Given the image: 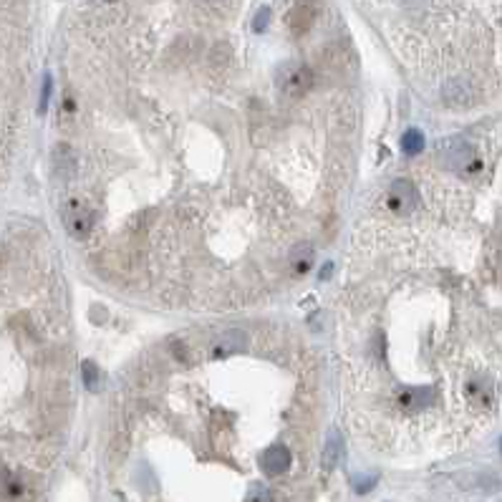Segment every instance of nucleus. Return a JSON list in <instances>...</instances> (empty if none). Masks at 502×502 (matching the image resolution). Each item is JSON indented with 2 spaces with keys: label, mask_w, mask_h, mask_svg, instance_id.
Here are the masks:
<instances>
[{
  "label": "nucleus",
  "mask_w": 502,
  "mask_h": 502,
  "mask_svg": "<svg viewBox=\"0 0 502 502\" xmlns=\"http://www.w3.org/2000/svg\"><path fill=\"white\" fill-rule=\"evenodd\" d=\"M344 460V439H341L339 432H331L326 439V447H323V470H336Z\"/></svg>",
  "instance_id": "obj_10"
},
{
  "label": "nucleus",
  "mask_w": 502,
  "mask_h": 502,
  "mask_svg": "<svg viewBox=\"0 0 502 502\" xmlns=\"http://www.w3.org/2000/svg\"><path fill=\"white\" fill-rule=\"evenodd\" d=\"M313 245L310 242H298L296 248L291 250V270L296 275H306L313 265Z\"/></svg>",
  "instance_id": "obj_11"
},
{
  "label": "nucleus",
  "mask_w": 502,
  "mask_h": 502,
  "mask_svg": "<svg viewBox=\"0 0 502 502\" xmlns=\"http://www.w3.org/2000/svg\"><path fill=\"white\" fill-rule=\"evenodd\" d=\"M315 84V73L310 71L306 63L301 61H288L283 66L278 68L275 73V86L283 91L285 96H303V94H308Z\"/></svg>",
  "instance_id": "obj_1"
},
{
  "label": "nucleus",
  "mask_w": 502,
  "mask_h": 502,
  "mask_svg": "<svg viewBox=\"0 0 502 502\" xmlns=\"http://www.w3.org/2000/svg\"><path fill=\"white\" fill-rule=\"evenodd\" d=\"M401 149H404L409 157L419 154V151L424 149V134L419 132V129H409V132L401 137Z\"/></svg>",
  "instance_id": "obj_14"
},
{
  "label": "nucleus",
  "mask_w": 502,
  "mask_h": 502,
  "mask_svg": "<svg viewBox=\"0 0 502 502\" xmlns=\"http://www.w3.org/2000/svg\"><path fill=\"white\" fill-rule=\"evenodd\" d=\"M437 154L442 159V164L452 172H472L477 164V154H475L472 144L465 142L462 137H452V139H442L437 144Z\"/></svg>",
  "instance_id": "obj_2"
},
{
  "label": "nucleus",
  "mask_w": 502,
  "mask_h": 502,
  "mask_svg": "<svg viewBox=\"0 0 502 502\" xmlns=\"http://www.w3.org/2000/svg\"><path fill=\"white\" fill-rule=\"evenodd\" d=\"M374 484H376V477H356L353 479V490H356L358 495H366Z\"/></svg>",
  "instance_id": "obj_18"
},
{
  "label": "nucleus",
  "mask_w": 502,
  "mask_h": 502,
  "mask_svg": "<svg viewBox=\"0 0 502 502\" xmlns=\"http://www.w3.org/2000/svg\"><path fill=\"white\" fill-rule=\"evenodd\" d=\"M331 270H333V265H331V263H326V265H323V268H321V278H323V280H326V278H328V275H331Z\"/></svg>",
  "instance_id": "obj_20"
},
{
  "label": "nucleus",
  "mask_w": 502,
  "mask_h": 502,
  "mask_svg": "<svg viewBox=\"0 0 502 502\" xmlns=\"http://www.w3.org/2000/svg\"><path fill=\"white\" fill-rule=\"evenodd\" d=\"M61 220L68 235L76 240H86L94 230V212L84 200H68L61 207Z\"/></svg>",
  "instance_id": "obj_3"
},
{
  "label": "nucleus",
  "mask_w": 502,
  "mask_h": 502,
  "mask_svg": "<svg viewBox=\"0 0 502 502\" xmlns=\"http://www.w3.org/2000/svg\"><path fill=\"white\" fill-rule=\"evenodd\" d=\"M248 333L242 328H230V331H222L218 339L212 341L210 353L215 358H227V356H237V353L248 351Z\"/></svg>",
  "instance_id": "obj_5"
},
{
  "label": "nucleus",
  "mask_w": 502,
  "mask_h": 502,
  "mask_svg": "<svg viewBox=\"0 0 502 502\" xmlns=\"http://www.w3.org/2000/svg\"><path fill=\"white\" fill-rule=\"evenodd\" d=\"M315 15H318V3H315V0H298L296 6L291 8V13H288L285 23H288L291 33L303 36V33H308V30L313 28Z\"/></svg>",
  "instance_id": "obj_6"
},
{
  "label": "nucleus",
  "mask_w": 502,
  "mask_h": 502,
  "mask_svg": "<svg viewBox=\"0 0 502 502\" xmlns=\"http://www.w3.org/2000/svg\"><path fill=\"white\" fill-rule=\"evenodd\" d=\"M245 502H272V492L268 484L263 482H255L253 487L248 490V497H245Z\"/></svg>",
  "instance_id": "obj_16"
},
{
  "label": "nucleus",
  "mask_w": 502,
  "mask_h": 502,
  "mask_svg": "<svg viewBox=\"0 0 502 502\" xmlns=\"http://www.w3.org/2000/svg\"><path fill=\"white\" fill-rule=\"evenodd\" d=\"M500 449H502V444H500Z\"/></svg>",
  "instance_id": "obj_22"
},
{
  "label": "nucleus",
  "mask_w": 502,
  "mask_h": 502,
  "mask_svg": "<svg viewBox=\"0 0 502 502\" xmlns=\"http://www.w3.org/2000/svg\"><path fill=\"white\" fill-rule=\"evenodd\" d=\"M442 99L449 103V106H470V103L475 101V91L467 81L457 79V81H449V84L444 86Z\"/></svg>",
  "instance_id": "obj_9"
},
{
  "label": "nucleus",
  "mask_w": 502,
  "mask_h": 502,
  "mask_svg": "<svg viewBox=\"0 0 502 502\" xmlns=\"http://www.w3.org/2000/svg\"><path fill=\"white\" fill-rule=\"evenodd\" d=\"M49 99H51V76H46V79H43V91H41V106H38L41 114L49 109Z\"/></svg>",
  "instance_id": "obj_19"
},
{
  "label": "nucleus",
  "mask_w": 502,
  "mask_h": 502,
  "mask_svg": "<svg viewBox=\"0 0 502 502\" xmlns=\"http://www.w3.org/2000/svg\"><path fill=\"white\" fill-rule=\"evenodd\" d=\"M429 389H422V387H409V389H401L399 396H396V401H399L401 412L406 414H414V412H422L424 406L429 404L432 396H429Z\"/></svg>",
  "instance_id": "obj_8"
},
{
  "label": "nucleus",
  "mask_w": 502,
  "mask_h": 502,
  "mask_svg": "<svg viewBox=\"0 0 502 502\" xmlns=\"http://www.w3.org/2000/svg\"><path fill=\"white\" fill-rule=\"evenodd\" d=\"M81 371H84L86 389H89V391H99V389H101V371H99L96 363H94V361H84Z\"/></svg>",
  "instance_id": "obj_15"
},
{
  "label": "nucleus",
  "mask_w": 502,
  "mask_h": 502,
  "mask_svg": "<svg viewBox=\"0 0 502 502\" xmlns=\"http://www.w3.org/2000/svg\"><path fill=\"white\" fill-rule=\"evenodd\" d=\"M268 20H270V8H261V11L255 13L253 18V30L255 33H263L268 28Z\"/></svg>",
  "instance_id": "obj_17"
},
{
  "label": "nucleus",
  "mask_w": 502,
  "mask_h": 502,
  "mask_svg": "<svg viewBox=\"0 0 502 502\" xmlns=\"http://www.w3.org/2000/svg\"><path fill=\"white\" fill-rule=\"evenodd\" d=\"M0 263H3V253H0Z\"/></svg>",
  "instance_id": "obj_21"
},
{
  "label": "nucleus",
  "mask_w": 502,
  "mask_h": 502,
  "mask_svg": "<svg viewBox=\"0 0 502 502\" xmlns=\"http://www.w3.org/2000/svg\"><path fill=\"white\" fill-rule=\"evenodd\" d=\"M76 170V159L68 144H56L54 146V172L58 177H71Z\"/></svg>",
  "instance_id": "obj_12"
},
{
  "label": "nucleus",
  "mask_w": 502,
  "mask_h": 502,
  "mask_svg": "<svg viewBox=\"0 0 502 502\" xmlns=\"http://www.w3.org/2000/svg\"><path fill=\"white\" fill-rule=\"evenodd\" d=\"M387 207L394 215H412L417 207V187L409 180H396L387 194Z\"/></svg>",
  "instance_id": "obj_4"
},
{
  "label": "nucleus",
  "mask_w": 502,
  "mask_h": 502,
  "mask_svg": "<svg viewBox=\"0 0 502 502\" xmlns=\"http://www.w3.org/2000/svg\"><path fill=\"white\" fill-rule=\"evenodd\" d=\"M293 457L291 452H288V447H283V444H272V447H268L265 452H263L261 457V467L265 475H283L288 472V467H291Z\"/></svg>",
  "instance_id": "obj_7"
},
{
  "label": "nucleus",
  "mask_w": 502,
  "mask_h": 502,
  "mask_svg": "<svg viewBox=\"0 0 502 502\" xmlns=\"http://www.w3.org/2000/svg\"><path fill=\"white\" fill-rule=\"evenodd\" d=\"M25 492V484L18 475L8 472V470H0V497L3 500H20Z\"/></svg>",
  "instance_id": "obj_13"
}]
</instances>
